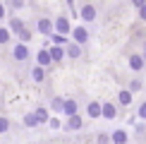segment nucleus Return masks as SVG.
<instances>
[{"instance_id": "f257e3e1", "label": "nucleus", "mask_w": 146, "mask_h": 144, "mask_svg": "<svg viewBox=\"0 0 146 144\" xmlns=\"http://www.w3.org/2000/svg\"><path fill=\"white\" fill-rule=\"evenodd\" d=\"M74 39L79 41V43H84V41L89 39V34H86V29H84V27H79V29H74Z\"/></svg>"}, {"instance_id": "f03ea898", "label": "nucleus", "mask_w": 146, "mask_h": 144, "mask_svg": "<svg viewBox=\"0 0 146 144\" xmlns=\"http://www.w3.org/2000/svg\"><path fill=\"white\" fill-rule=\"evenodd\" d=\"M27 55H29V48H27V46H17V48H15V58H17V60H24Z\"/></svg>"}, {"instance_id": "7ed1b4c3", "label": "nucleus", "mask_w": 146, "mask_h": 144, "mask_svg": "<svg viewBox=\"0 0 146 144\" xmlns=\"http://www.w3.org/2000/svg\"><path fill=\"white\" fill-rule=\"evenodd\" d=\"M129 67H132V70H141V67H144V60L139 58V55H132V60H129Z\"/></svg>"}, {"instance_id": "20e7f679", "label": "nucleus", "mask_w": 146, "mask_h": 144, "mask_svg": "<svg viewBox=\"0 0 146 144\" xmlns=\"http://www.w3.org/2000/svg\"><path fill=\"white\" fill-rule=\"evenodd\" d=\"M55 27H58V31H62V34H67V31H70V24H67V19H65V17H60Z\"/></svg>"}, {"instance_id": "39448f33", "label": "nucleus", "mask_w": 146, "mask_h": 144, "mask_svg": "<svg viewBox=\"0 0 146 144\" xmlns=\"http://www.w3.org/2000/svg\"><path fill=\"white\" fill-rule=\"evenodd\" d=\"M101 113H103V115H106V118H115V106H110V103H106V106L101 108Z\"/></svg>"}, {"instance_id": "423d86ee", "label": "nucleus", "mask_w": 146, "mask_h": 144, "mask_svg": "<svg viewBox=\"0 0 146 144\" xmlns=\"http://www.w3.org/2000/svg\"><path fill=\"white\" fill-rule=\"evenodd\" d=\"M113 142H115V144H125V142H127V135H125L122 130H117V132L113 135Z\"/></svg>"}, {"instance_id": "0eeeda50", "label": "nucleus", "mask_w": 146, "mask_h": 144, "mask_svg": "<svg viewBox=\"0 0 146 144\" xmlns=\"http://www.w3.org/2000/svg\"><path fill=\"white\" fill-rule=\"evenodd\" d=\"M48 55H50V60H62V48H50V53H48Z\"/></svg>"}, {"instance_id": "6e6552de", "label": "nucleus", "mask_w": 146, "mask_h": 144, "mask_svg": "<svg viewBox=\"0 0 146 144\" xmlns=\"http://www.w3.org/2000/svg\"><path fill=\"white\" fill-rule=\"evenodd\" d=\"M34 118H36V123H46V120H48V113L43 111V108H38V111L34 113Z\"/></svg>"}, {"instance_id": "1a4fd4ad", "label": "nucleus", "mask_w": 146, "mask_h": 144, "mask_svg": "<svg viewBox=\"0 0 146 144\" xmlns=\"http://www.w3.org/2000/svg\"><path fill=\"white\" fill-rule=\"evenodd\" d=\"M89 115L91 118H98L101 115V106L98 103H89Z\"/></svg>"}, {"instance_id": "9d476101", "label": "nucleus", "mask_w": 146, "mask_h": 144, "mask_svg": "<svg viewBox=\"0 0 146 144\" xmlns=\"http://www.w3.org/2000/svg\"><path fill=\"white\" fill-rule=\"evenodd\" d=\"M65 111H67V115H74V111H77V103H74V101H65Z\"/></svg>"}, {"instance_id": "9b49d317", "label": "nucleus", "mask_w": 146, "mask_h": 144, "mask_svg": "<svg viewBox=\"0 0 146 144\" xmlns=\"http://www.w3.org/2000/svg\"><path fill=\"white\" fill-rule=\"evenodd\" d=\"M82 17H84V19H94V17H96V10L94 7H84V12H82Z\"/></svg>"}, {"instance_id": "f8f14e48", "label": "nucleus", "mask_w": 146, "mask_h": 144, "mask_svg": "<svg viewBox=\"0 0 146 144\" xmlns=\"http://www.w3.org/2000/svg\"><path fill=\"white\" fill-rule=\"evenodd\" d=\"M67 125H70L72 130H79V127H82V120H79L77 115H70V123H67Z\"/></svg>"}, {"instance_id": "ddd939ff", "label": "nucleus", "mask_w": 146, "mask_h": 144, "mask_svg": "<svg viewBox=\"0 0 146 144\" xmlns=\"http://www.w3.org/2000/svg\"><path fill=\"white\" fill-rule=\"evenodd\" d=\"M38 29H41L43 34H50V22H48V19H41V22H38Z\"/></svg>"}, {"instance_id": "4468645a", "label": "nucleus", "mask_w": 146, "mask_h": 144, "mask_svg": "<svg viewBox=\"0 0 146 144\" xmlns=\"http://www.w3.org/2000/svg\"><path fill=\"white\" fill-rule=\"evenodd\" d=\"M38 63H41V65H48V63H50V55H48V51H41V53H38Z\"/></svg>"}, {"instance_id": "2eb2a0df", "label": "nucleus", "mask_w": 146, "mask_h": 144, "mask_svg": "<svg viewBox=\"0 0 146 144\" xmlns=\"http://www.w3.org/2000/svg\"><path fill=\"white\" fill-rule=\"evenodd\" d=\"M129 101H132V94H129V91H120V103H125V106H127Z\"/></svg>"}, {"instance_id": "dca6fc26", "label": "nucleus", "mask_w": 146, "mask_h": 144, "mask_svg": "<svg viewBox=\"0 0 146 144\" xmlns=\"http://www.w3.org/2000/svg\"><path fill=\"white\" fill-rule=\"evenodd\" d=\"M31 75H34V79H36V82H41V79H43V70H41V67H36Z\"/></svg>"}, {"instance_id": "f3484780", "label": "nucleus", "mask_w": 146, "mask_h": 144, "mask_svg": "<svg viewBox=\"0 0 146 144\" xmlns=\"http://www.w3.org/2000/svg\"><path fill=\"white\" fill-rule=\"evenodd\" d=\"M7 39H10V31L7 29H0V43H5Z\"/></svg>"}, {"instance_id": "a211bd4d", "label": "nucleus", "mask_w": 146, "mask_h": 144, "mask_svg": "<svg viewBox=\"0 0 146 144\" xmlns=\"http://www.w3.org/2000/svg\"><path fill=\"white\" fill-rule=\"evenodd\" d=\"M24 123H27V125H38V123H36V118H34V113H29V115L24 118Z\"/></svg>"}, {"instance_id": "6ab92c4d", "label": "nucleus", "mask_w": 146, "mask_h": 144, "mask_svg": "<svg viewBox=\"0 0 146 144\" xmlns=\"http://www.w3.org/2000/svg\"><path fill=\"white\" fill-rule=\"evenodd\" d=\"M12 29L19 34V31H22V22H19V19H12Z\"/></svg>"}, {"instance_id": "aec40b11", "label": "nucleus", "mask_w": 146, "mask_h": 144, "mask_svg": "<svg viewBox=\"0 0 146 144\" xmlns=\"http://www.w3.org/2000/svg\"><path fill=\"white\" fill-rule=\"evenodd\" d=\"M5 130H7V120L0 118V132H5Z\"/></svg>"}, {"instance_id": "412c9836", "label": "nucleus", "mask_w": 146, "mask_h": 144, "mask_svg": "<svg viewBox=\"0 0 146 144\" xmlns=\"http://www.w3.org/2000/svg\"><path fill=\"white\" fill-rule=\"evenodd\" d=\"M70 55H72V58H77V55H79V48H77V46H72V48H70Z\"/></svg>"}, {"instance_id": "4be33fe9", "label": "nucleus", "mask_w": 146, "mask_h": 144, "mask_svg": "<svg viewBox=\"0 0 146 144\" xmlns=\"http://www.w3.org/2000/svg\"><path fill=\"white\" fill-rule=\"evenodd\" d=\"M139 115H141V118H146V103H144L141 108H139Z\"/></svg>"}, {"instance_id": "5701e85b", "label": "nucleus", "mask_w": 146, "mask_h": 144, "mask_svg": "<svg viewBox=\"0 0 146 144\" xmlns=\"http://www.w3.org/2000/svg\"><path fill=\"white\" fill-rule=\"evenodd\" d=\"M134 5H139V7H144V0H134Z\"/></svg>"}, {"instance_id": "b1692460", "label": "nucleus", "mask_w": 146, "mask_h": 144, "mask_svg": "<svg viewBox=\"0 0 146 144\" xmlns=\"http://www.w3.org/2000/svg\"><path fill=\"white\" fill-rule=\"evenodd\" d=\"M141 17H144V19H146V7H141Z\"/></svg>"}, {"instance_id": "393cba45", "label": "nucleus", "mask_w": 146, "mask_h": 144, "mask_svg": "<svg viewBox=\"0 0 146 144\" xmlns=\"http://www.w3.org/2000/svg\"><path fill=\"white\" fill-rule=\"evenodd\" d=\"M0 17H3V5H0Z\"/></svg>"}, {"instance_id": "a878e982", "label": "nucleus", "mask_w": 146, "mask_h": 144, "mask_svg": "<svg viewBox=\"0 0 146 144\" xmlns=\"http://www.w3.org/2000/svg\"><path fill=\"white\" fill-rule=\"evenodd\" d=\"M70 3H72V0H70Z\"/></svg>"}]
</instances>
